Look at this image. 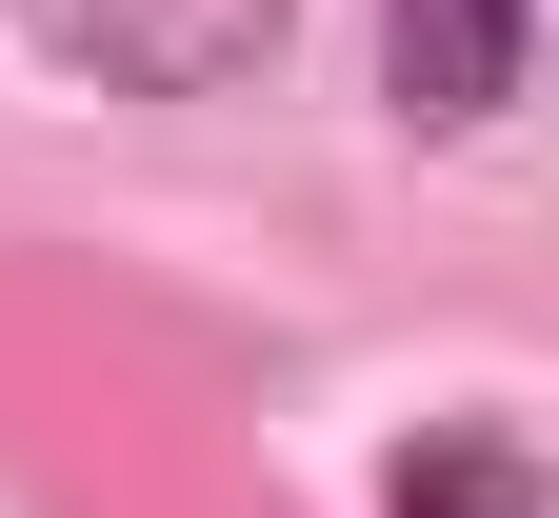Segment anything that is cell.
I'll use <instances>...</instances> for the list:
<instances>
[{
  "label": "cell",
  "instance_id": "obj_2",
  "mask_svg": "<svg viewBox=\"0 0 559 518\" xmlns=\"http://www.w3.org/2000/svg\"><path fill=\"white\" fill-rule=\"evenodd\" d=\"M539 60V0H380V81L400 120H500Z\"/></svg>",
  "mask_w": 559,
  "mask_h": 518
},
{
  "label": "cell",
  "instance_id": "obj_3",
  "mask_svg": "<svg viewBox=\"0 0 559 518\" xmlns=\"http://www.w3.org/2000/svg\"><path fill=\"white\" fill-rule=\"evenodd\" d=\"M380 498L400 518H539V459H520V438H400Z\"/></svg>",
  "mask_w": 559,
  "mask_h": 518
},
{
  "label": "cell",
  "instance_id": "obj_1",
  "mask_svg": "<svg viewBox=\"0 0 559 518\" xmlns=\"http://www.w3.org/2000/svg\"><path fill=\"white\" fill-rule=\"evenodd\" d=\"M40 81H100V100H200L280 40V0H21Z\"/></svg>",
  "mask_w": 559,
  "mask_h": 518
}]
</instances>
